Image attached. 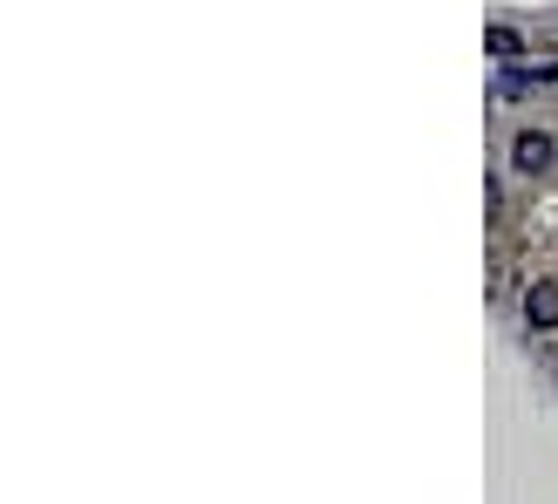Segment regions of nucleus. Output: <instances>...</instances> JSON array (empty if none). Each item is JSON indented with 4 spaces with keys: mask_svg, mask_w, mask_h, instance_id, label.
Returning <instances> with one entry per match:
<instances>
[{
    "mask_svg": "<svg viewBox=\"0 0 558 504\" xmlns=\"http://www.w3.org/2000/svg\"><path fill=\"white\" fill-rule=\"evenodd\" d=\"M545 157H551V136H518V164H524V171H545Z\"/></svg>",
    "mask_w": 558,
    "mask_h": 504,
    "instance_id": "f257e3e1",
    "label": "nucleus"
},
{
    "mask_svg": "<svg viewBox=\"0 0 558 504\" xmlns=\"http://www.w3.org/2000/svg\"><path fill=\"white\" fill-rule=\"evenodd\" d=\"M532 321H538V327L558 321V287H538V293H532Z\"/></svg>",
    "mask_w": 558,
    "mask_h": 504,
    "instance_id": "f03ea898",
    "label": "nucleus"
}]
</instances>
